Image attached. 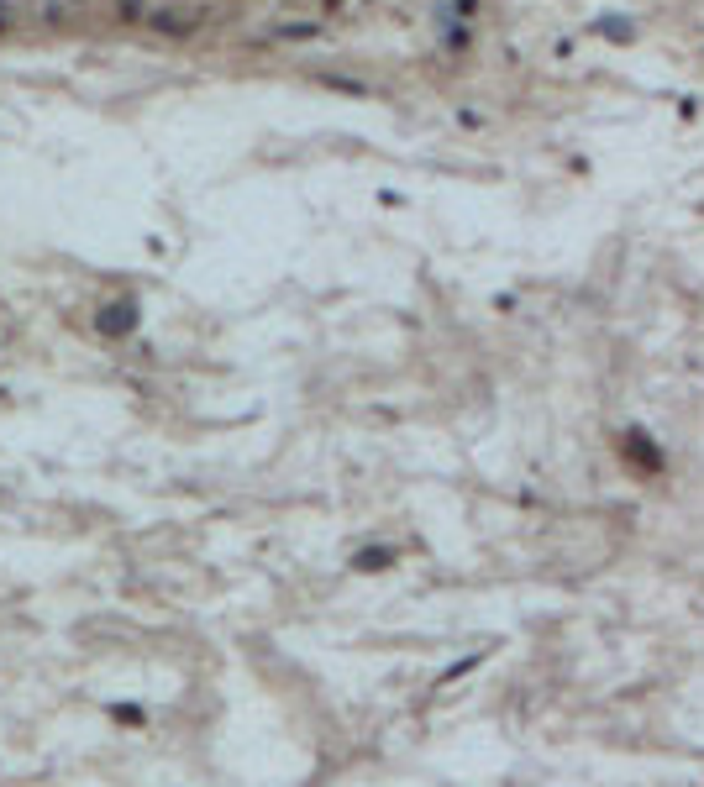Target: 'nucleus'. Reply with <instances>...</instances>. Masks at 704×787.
<instances>
[{
	"label": "nucleus",
	"mask_w": 704,
	"mask_h": 787,
	"mask_svg": "<svg viewBox=\"0 0 704 787\" xmlns=\"http://www.w3.org/2000/svg\"><path fill=\"white\" fill-rule=\"evenodd\" d=\"M116 11H122V22H142V16H148V0H116Z\"/></svg>",
	"instance_id": "f257e3e1"
}]
</instances>
